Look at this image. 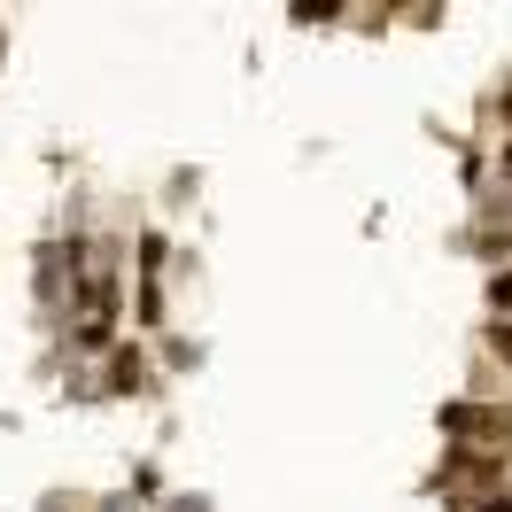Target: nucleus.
Wrapping results in <instances>:
<instances>
[{
	"label": "nucleus",
	"instance_id": "obj_4",
	"mask_svg": "<svg viewBox=\"0 0 512 512\" xmlns=\"http://www.w3.org/2000/svg\"><path fill=\"white\" fill-rule=\"evenodd\" d=\"M489 350H497V357H512V326H489Z\"/></svg>",
	"mask_w": 512,
	"mask_h": 512
},
{
	"label": "nucleus",
	"instance_id": "obj_3",
	"mask_svg": "<svg viewBox=\"0 0 512 512\" xmlns=\"http://www.w3.org/2000/svg\"><path fill=\"white\" fill-rule=\"evenodd\" d=\"M489 303H497V311H512V272H497V280H489Z\"/></svg>",
	"mask_w": 512,
	"mask_h": 512
},
{
	"label": "nucleus",
	"instance_id": "obj_5",
	"mask_svg": "<svg viewBox=\"0 0 512 512\" xmlns=\"http://www.w3.org/2000/svg\"><path fill=\"white\" fill-rule=\"evenodd\" d=\"M481 512H512V497H497V505H481Z\"/></svg>",
	"mask_w": 512,
	"mask_h": 512
},
{
	"label": "nucleus",
	"instance_id": "obj_2",
	"mask_svg": "<svg viewBox=\"0 0 512 512\" xmlns=\"http://www.w3.org/2000/svg\"><path fill=\"white\" fill-rule=\"evenodd\" d=\"M140 381V350H117V373H109V388H132Z\"/></svg>",
	"mask_w": 512,
	"mask_h": 512
},
{
	"label": "nucleus",
	"instance_id": "obj_1",
	"mask_svg": "<svg viewBox=\"0 0 512 512\" xmlns=\"http://www.w3.org/2000/svg\"><path fill=\"white\" fill-rule=\"evenodd\" d=\"M443 435H458V443H512V412H497V404H443Z\"/></svg>",
	"mask_w": 512,
	"mask_h": 512
},
{
	"label": "nucleus",
	"instance_id": "obj_6",
	"mask_svg": "<svg viewBox=\"0 0 512 512\" xmlns=\"http://www.w3.org/2000/svg\"><path fill=\"white\" fill-rule=\"evenodd\" d=\"M497 171H505V179H512V148H505V156H497Z\"/></svg>",
	"mask_w": 512,
	"mask_h": 512
},
{
	"label": "nucleus",
	"instance_id": "obj_7",
	"mask_svg": "<svg viewBox=\"0 0 512 512\" xmlns=\"http://www.w3.org/2000/svg\"><path fill=\"white\" fill-rule=\"evenodd\" d=\"M505 109H512V94H505Z\"/></svg>",
	"mask_w": 512,
	"mask_h": 512
}]
</instances>
